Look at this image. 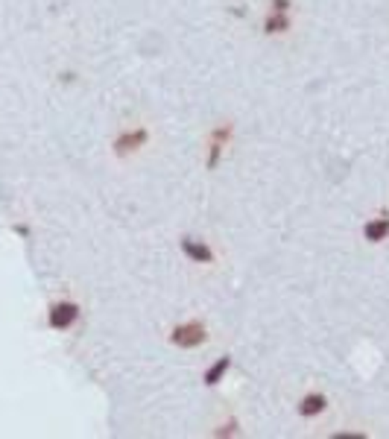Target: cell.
Segmentation results:
<instances>
[{
    "instance_id": "cell-1",
    "label": "cell",
    "mask_w": 389,
    "mask_h": 439,
    "mask_svg": "<svg viewBox=\"0 0 389 439\" xmlns=\"http://www.w3.org/2000/svg\"><path fill=\"white\" fill-rule=\"evenodd\" d=\"M170 343L176 349H199L202 343H208V328L202 322H182L170 331Z\"/></svg>"
},
{
    "instance_id": "cell-2",
    "label": "cell",
    "mask_w": 389,
    "mask_h": 439,
    "mask_svg": "<svg viewBox=\"0 0 389 439\" xmlns=\"http://www.w3.org/2000/svg\"><path fill=\"white\" fill-rule=\"evenodd\" d=\"M232 132H234L232 123H220V126L211 129L208 155H205V167H208V170H217V167H220V161H222V155H225V146H229V141H232Z\"/></svg>"
},
{
    "instance_id": "cell-3",
    "label": "cell",
    "mask_w": 389,
    "mask_h": 439,
    "mask_svg": "<svg viewBox=\"0 0 389 439\" xmlns=\"http://www.w3.org/2000/svg\"><path fill=\"white\" fill-rule=\"evenodd\" d=\"M79 305L76 302H56L50 305V311H47V325H50L53 331H68L79 322Z\"/></svg>"
},
{
    "instance_id": "cell-4",
    "label": "cell",
    "mask_w": 389,
    "mask_h": 439,
    "mask_svg": "<svg viewBox=\"0 0 389 439\" xmlns=\"http://www.w3.org/2000/svg\"><path fill=\"white\" fill-rule=\"evenodd\" d=\"M150 141V132L143 126H135V129H123V132L115 138V155L118 158H126V155H135L141 146H147Z\"/></svg>"
},
{
    "instance_id": "cell-5",
    "label": "cell",
    "mask_w": 389,
    "mask_h": 439,
    "mask_svg": "<svg viewBox=\"0 0 389 439\" xmlns=\"http://www.w3.org/2000/svg\"><path fill=\"white\" fill-rule=\"evenodd\" d=\"M179 246H182V255L188 258V261H193V264H214L217 261V255H214V249L208 246L205 240H199V237H182L179 240Z\"/></svg>"
},
{
    "instance_id": "cell-6",
    "label": "cell",
    "mask_w": 389,
    "mask_h": 439,
    "mask_svg": "<svg viewBox=\"0 0 389 439\" xmlns=\"http://www.w3.org/2000/svg\"><path fill=\"white\" fill-rule=\"evenodd\" d=\"M363 237L369 240V243H383V240H389V214H378V217H372V220H366L363 223Z\"/></svg>"
},
{
    "instance_id": "cell-7",
    "label": "cell",
    "mask_w": 389,
    "mask_h": 439,
    "mask_svg": "<svg viewBox=\"0 0 389 439\" xmlns=\"http://www.w3.org/2000/svg\"><path fill=\"white\" fill-rule=\"evenodd\" d=\"M296 410H299L302 419H316V416H322V413L328 410V398L322 396V393H307V396L296 404Z\"/></svg>"
},
{
    "instance_id": "cell-8",
    "label": "cell",
    "mask_w": 389,
    "mask_h": 439,
    "mask_svg": "<svg viewBox=\"0 0 389 439\" xmlns=\"http://www.w3.org/2000/svg\"><path fill=\"white\" fill-rule=\"evenodd\" d=\"M293 29V12H275L269 9L267 21H264V32L267 36H284V32Z\"/></svg>"
},
{
    "instance_id": "cell-9",
    "label": "cell",
    "mask_w": 389,
    "mask_h": 439,
    "mask_svg": "<svg viewBox=\"0 0 389 439\" xmlns=\"http://www.w3.org/2000/svg\"><path fill=\"white\" fill-rule=\"evenodd\" d=\"M229 369H232V357L225 354V357H217L214 363H211L205 372H202V381H205V386H217L225 375H229Z\"/></svg>"
},
{
    "instance_id": "cell-10",
    "label": "cell",
    "mask_w": 389,
    "mask_h": 439,
    "mask_svg": "<svg viewBox=\"0 0 389 439\" xmlns=\"http://www.w3.org/2000/svg\"><path fill=\"white\" fill-rule=\"evenodd\" d=\"M269 9H275V12H293V0H269Z\"/></svg>"
},
{
    "instance_id": "cell-11",
    "label": "cell",
    "mask_w": 389,
    "mask_h": 439,
    "mask_svg": "<svg viewBox=\"0 0 389 439\" xmlns=\"http://www.w3.org/2000/svg\"><path fill=\"white\" fill-rule=\"evenodd\" d=\"M217 436H234L237 433V421H229V425H222L220 431H214Z\"/></svg>"
},
{
    "instance_id": "cell-12",
    "label": "cell",
    "mask_w": 389,
    "mask_h": 439,
    "mask_svg": "<svg viewBox=\"0 0 389 439\" xmlns=\"http://www.w3.org/2000/svg\"><path fill=\"white\" fill-rule=\"evenodd\" d=\"M15 232H18L21 237H29V229H27V225H15Z\"/></svg>"
}]
</instances>
